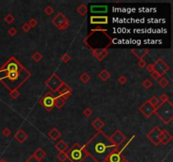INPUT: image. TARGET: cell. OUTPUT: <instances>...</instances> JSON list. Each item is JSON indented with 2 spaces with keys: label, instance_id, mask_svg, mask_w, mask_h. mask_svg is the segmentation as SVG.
Listing matches in <instances>:
<instances>
[{
  "label": "cell",
  "instance_id": "6da1fadb",
  "mask_svg": "<svg viewBox=\"0 0 173 162\" xmlns=\"http://www.w3.org/2000/svg\"><path fill=\"white\" fill-rule=\"evenodd\" d=\"M30 76V72L15 57L9 58L0 68V82L10 91L18 89Z\"/></svg>",
  "mask_w": 173,
  "mask_h": 162
},
{
  "label": "cell",
  "instance_id": "7a4b0ae2",
  "mask_svg": "<svg viewBox=\"0 0 173 162\" xmlns=\"http://www.w3.org/2000/svg\"><path fill=\"white\" fill-rule=\"evenodd\" d=\"M84 149L96 162H106L108 156L119 149L109 138V137L102 131H98L92 138L83 145Z\"/></svg>",
  "mask_w": 173,
  "mask_h": 162
},
{
  "label": "cell",
  "instance_id": "3957f363",
  "mask_svg": "<svg viewBox=\"0 0 173 162\" xmlns=\"http://www.w3.org/2000/svg\"><path fill=\"white\" fill-rule=\"evenodd\" d=\"M84 44L92 50L107 49L112 44V38L107 30L101 28L93 29L84 39Z\"/></svg>",
  "mask_w": 173,
  "mask_h": 162
},
{
  "label": "cell",
  "instance_id": "277c9868",
  "mask_svg": "<svg viewBox=\"0 0 173 162\" xmlns=\"http://www.w3.org/2000/svg\"><path fill=\"white\" fill-rule=\"evenodd\" d=\"M155 113L163 123L171 122L173 119V104L170 101L160 103L155 108Z\"/></svg>",
  "mask_w": 173,
  "mask_h": 162
},
{
  "label": "cell",
  "instance_id": "5b68a950",
  "mask_svg": "<svg viewBox=\"0 0 173 162\" xmlns=\"http://www.w3.org/2000/svg\"><path fill=\"white\" fill-rule=\"evenodd\" d=\"M68 160L71 162H82L88 157L83 146L79 144H73L66 150Z\"/></svg>",
  "mask_w": 173,
  "mask_h": 162
},
{
  "label": "cell",
  "instance_id": "8992f818",
  "mask_svg": "<svg viewBox=\"0 0 173 162\" xmlns=\"http://www.w3.org/2000/svg\"><path fill=\"white\" fill-rule=\"evenodd\" d=\"M63 84V81L59 78L58 74L55 73L50 75V77L45 81V85L48 89H50L52 90V92L53 93H57L58 89L60 88V86Z\"/></svg>",
  "mask_w": 173,
  "mask_h": 162
},
{
  "label": "cell",
  "instance_id": "52a82bcc",
  "mask_svg": "<svg viewBox=\"0 0 173 162\" xmlns=\"http://www.w3.org/2000/svg\"><path fill=\"white\" fill-rule=\"evenodd\" d=\"M52 24L59 30H65L69 26V19L63 13L59 12L52 19Z\"/></svg>",
  "mask_w": 173,
  "mask_h": 162
},
{
  "label": "cell",
  "instance_id": "ba28073f",
  "mask_svg": "<svg viewBox=\"0 0 173 162\" xmlns=\"http://www.w3.org/2000/svg\"><path fill=\"white\" fill-rule=\"evenodd\" d=\"M55 97L56 95H54V94H53L52 92H47L40 99L39 102L46 111L50 112L54 108Z\"/></svg>",
  "mask_w": 173,
  "mask_h": 162
},
{
  "label": "cell",
  "instance_id": "9c48e42d",
  "mask_svg": "<svg viewBox=\"0 0 173 162\" xmlns=\"http://www.w3.org/2000/svg\"><path fill=\"white\" fill-rule=\"evenodd\" d=\"M161 129L158 126L154 127L149 133H147L146 137L147 138L155 145V146H158L160 145V135L161 133Z\"/></svg>",
  "mask_w": 173,
  "mask_h": 162
},
{
  "label": "cell",
  "instance_id": "30bf717a",
  "mask_svg": "<svg viewBox=\"0 0 173 162\" xmlns=\"http://www.w3.org/2000/svg\"><path fill=\"white\" fill-rule=\"evenodd\" d=\"M154 69L155 70L160 74L161 76H163L166 72H168L171 69V67L163 60L162 58H158L154 63Z\"/></svg>",
  "mask_w": 173,
  "mask_h": 162
},
{
  "label": "cell",
  "instance_id": "8fae6325",
  "mask_svg": "<svg viewBox=\"0 0 173 162\" xmlns=\"http://www.w3.org/2000/svg\"><path fill=\"white\" fill-rule=\"evenodd\" d=\"M155 108L156 107H155L154 106H152L150 104V102H149V100H148L147 102H144L139 106V112L144 115L145 118H150L153 114H155Z\"/></svg>",
  "mask_w": 173,
  "mask_h": 162
},
{
  "label": "cell",
  "instance_id": "7c38bea8",
  "mask_svg": "<svg viewBox=\"0 0 173 162\" xmlns=\"http://www.w3.org/2000/svg\"><path fill=\"white\" fill-rule=\"evenodd\" d=\"M109 138L117 147H120V145H123L127 140V137L120 130H116L115 132L112 133V135L109 137Z\"/></svg>",
  "mask_w": 173,
  "mask_h": 162
},
{
  "label": "cell",
  "instance_id": "4fadbf2b",
  "mask_svg": "<svg viewBox=\"0 0 173 162\" xmlns=\"http://www.w3.org/2000/svg\"><path fill=\"white\" fill-rule=\"evenodd\" d=\"M57 94H58L57 95H59L62 98H63L64 100H66L72 95V89L67 83L63 82V84L60 86V88L58 89Z\"/></svg>",
  "mask_w": 173,
  "mask_h": 162
},
{
  "label": "cell",
  "instance_id": "5bb4252c",
  "mask_svg": "<svg viewBox=\"0 0 173 162\" xmlns=\"http://www.w3.org/2000/svg\"><path fill=\"white\" fill-rule=\"evenodd\" d=\"M123 151L122 149L120 150L118 149L115 152L112 153L106 159V162H123L126 160V158L123 155Z\"/></svg>",
  "mask_w": 173,
  "mask_h": 162
},
{
  "label": "cell",
  "instance_id": "9a60e30c",
  "mask_svg": "<svg viewBox=\"0 0 173 162\" xmlns=\"http://www.w3.org/2000/svg\"><path fill=\"white\" fill-rule=\"evenodd\" d=\"M90 23L93 25H106L108 23V17L106 15H92L90 17Z\"/></svg>",
  "mask_w": 173,
  "mask_h": 162
},
{
  "label": "cell",
  "instance_id": "2e32d148",
  "mask_svg": "<svg viewBox=\"0 0 173 162\" xmlns=\"http://www.w3.org/2000/svg\"><path fill=\"white\" fill-rule=\"evenodd\" d=\"M172 140V134L166 130H162L161 133L160 135V143L162 144L163 145H168L171 141Z\"/></svg>",
  "mask_w": 173,
  "mask_h": 162
},
{
  "label": "cell",
  "instance_id": "e0dca14e",
  "mask_svg": "<svg viewBox=\"0 0 173 162\" xmlns=\"http://www.w3.org/2000/svg\"><path fill=\"white\" fill-rule=\"evenodd\" d=\"M93 56L97 59L98 61H102L106 58L108 55V50L107 49H96L91 51Z\"/></svg>",
  "mask_w": 173,
  "mask_h": 162
},
{
  "label": "cell",
  "instance_id": "ac0fdd59",
  "mask_svg": "<svg viewBox=\"0 0 173 162\" xmlns=\"http://www.w3.org/2000/svg\"><path fill=\"white\" fill-rule=\"evenodd\" d=\"M132 53L137 58L143 59L149 52V50L148 48H133L131 50Z\"/></svg>",
  "mask_w": 173,
  "mask_h": 162
},
{
  "label": "cell",
  "instance_id": "d6986e66",
  "mask_svg": "<svg viewBox=\"0 0 173 162\" xmlns=\"http://www.w3.org/2000/svg\"><path fill=\"white\" fill-rule=\"evenodd\" d=\"M28 138V135L25 131H23L22 129L18 130L15 134V139L20 144H23L26 139Z\"/></svg>",
  "mask_w": 173,
  "mask_h": 162
},
{
  "label": "cell",
  "instance_id": "ffe728a7",
  "mask_svg": "<svg viewBox=\"0 0 173 162\" xmlns=\"http://www.w3.org/2000/svg\"><path fill=\"white\" fill-rule=\"evenodd\" d=\"M107 6L106 5H91L90 6V12L91 14H101L107 12Z\"/></svg>",
  "mask_w": 173,
  "mask_h": 162
},
{
  "label": "cell",
  "instance_id": "44dd1931",
  "mask_svg": "<svg viewBox=\"0 0 173 162\" xmlns=\"http://www.w3.org/2000/svg\"><path fill=\"white\" fill-rule=\"evenodd\" d=\"M46 153L45 150H43L42 148H37V149L33 152V154H32L31 156H33V157H34L36 160H37V161H42V160L46 157Z\"/></svg>",
  "mask_w": 173,
  "mask_h": 162
},
{
  "label": "cell",
  "instance_id": "7402d4cb",
  "mask_svg": "<svg viewBox=\"0 0 173 162\" xmlns=\"http://www.w3.org/2000/svg\"><path fill=\"white\" fill-rule=\"evenodd\" d=\"M105 126V122L100 119V118H96L92 122H91V127L95 128L97 131H101V129Z\"/></svg>",
  "mask_w": 173,
  "mask_h": 162
},
{
  "label": "cell",
  "instance_id": "603a6c76",
  "mask_svg": "<svg viewBox=\"0 0 173 162\" xmlns=\"http://www.w3.org/2000/svg\"><path fill=\"white\" fill-rule=\"evenodd\" d=\"M61 135H62L61 132L58 129L55 128H53V129H51L49 131V133H48V137L52 140H57V139H58L61 137Z\"/></svg>",
  "mask_w": 173,
  "mask_h": 162
},
{
  "label": "cell",
  "instance_id": "cb8c5ba5",
  "mask_svg": "<svg viewBox=\"0 0 173 162\" xmlns=\"http://www.w3.org/2000/svg\"><path fill=\"white\" fill-rule=\"evenodd\" d=\"M55 148L59 152H66V150L68 149L69 146L63 140H60L55 145Z\"/></svg>",
  "mask_w": 173,
  "mask_h": 162
},
{
  "label": "cell",
  "instance_id": "d4e9b609",
  "mask_svg": "<svg viewBox=\"0 0 173 162\" xmlns=\"http://www.w3.org/2000/svg\"><path fill=\"white\" fill-rule=\"evenodd\" d=\"M111 77V74L110 73L106 70V69H102L101 72L98 74V78L101 79V81H104V82H106V80H108V79Z\"/></svg>",
  "mask_w": 173,
  "mask_h": 162
},
{
  "label": "cell",
  "instance_id": "484cf974",
  "mask_svg": "<svg viewBox=\"0 0 173 162\" xmlns=\"http://www.w3.org/2000/svg\"><path fill=\"white\" fill-rule=\"evenodd\" d=\"M64 105H65V100L59 95H56L55 102H54V107L61 109L62 107H63Z\"/></svg>",
  "mask_w": 173,
  "mask_h": 162
},
{
  "label": "cell",
  "instance_id": "4316f807",
  "mask_svg": "<svg viewBox=\"0 0 173 162\" xmlns=\"http://www.w3.org/2000/svg\"><path fill=\"white\" fill-rule=\"evenodd\" d=\"M77 12L81 16H85L87 15V12H88V7L85 3H81L77 8Z\"/></svg>",
  "mask_w": 173,
  "mask_h": 162
},
{
  "label": "cell",
  "instance_id": "83f0119b",
  "mask_svg": "<svg viewBox=\"0 0 173 162\" xmlns=\"http://www.w3.org/2000/svg\"><path fill=\"white\" fill-rule=\"evenodd\" d=\"M158 84L161 88H166V86L169 85L170 82H169V80L166 78H165V77L162 76V77H160L158 79Z\"/></svg>",
  "mask_w": 173,
  "mask_h": 162
},
{
  "label": "cell",
  "instance_id": "f1b7e54d",
  "mask_svg": "<svg viewBox=\"0 0 173 162\" xmlns=\"http://www.w3.org/2000/svg\"><path fill=\"white\" fill-rule=\"evenodd\" d=\"M42 54L39 52V51H36L33 55H32V59L34 60V62L36 63H39L42 60Z\"/></svg>",
  "mask_w": 173,
  "mask_h": 162
},
{
  "label": "cell",
  "instance_id": "f546056e",
  "mask_svg": "<svg viewBox=\"0 0 173 162\" xmlns=\"http://www.w3.org/2000/svg\"><path fill=\"white\" fill-rule=\"evenodd\" d=\"M57 159L60 162H64L68 160V155L66 152H58L57 155Z\"/></svg>",
  "mask_w": 173,
  "mask_h": 162
},
{
  "label": "cell",
  "instance_id": "4dcf8cb0",
  "mask_svg": "<svg viewBox=\"0 0 173 162\" xmlns=\"http://www.w3.org/2000/svg\"><path fill=\"white\" fill-rule=\"evenodd\" d=\"M79 79H80V81H81L82 83L87 84V83L90 80V74H88V73L85 72V73H83V74L79 76Z\"/></svg>",
  "mask_w": 173,
  "mask_h": 162
},
{
  "label": "cell",
  "instance_id": "1f68e13d",
  "mask_svg": "<svg viewBox=\"0 0 173 162\" xmlns=\"http://www.w3.org/2000/svg\"><path fill=\"white\" fill-rule=\"evenodd\" d=\"M142 85H143V87L144 89H149V88H151V86L153 85V82L149 79H144V81H143Z\"/></svg>",
  "mask_w": 173,
  "mask_h": 162
},
{
  "label": "cell",
  "instance_id": "d6a6232c",
  "mask_svg": "<svg viewBox=\"0 0 173 162\" xmlns=\"http://www.w3.org/2000/svg\"><path fill=\"white\" fill-rule=\"evenodd\" d=\"M149 102H150V104H151L152 106H154L155 107H157L160 104V102L159 98L158 97H156V96H153V97H151V98L149 100Z\"/></svg>",
  "mask_w": 173,
  "mask_h": 162
},
{
  "label": "cell",
  "instance_id": "836d02e7",
  "mask_svg": "<svg viewBox=\"0 0 173 162\" xmlns=\"http://www.w3.org/2000/svg\"><path fill=\"white\" fill-rule=\"evenodd\" d=\"M4 20H5L8 24H12V23H14V21L15 20V18L13 15L8 14V15L4 17Z\"/></svg>",
  "mask_w": 173,
  "mask_h": 162
},
{
  "label": "cell",
  "instance_id": "e575fe53",
  "mask_svg": "<svg viewBox=\"0 0 173 162\" xmlns=\"http://www.w3.org/2000/svg\"><path fill=\"white\" fill-rule=\"evenodd\" d=\"M44 13L46 15H52L54 13V9L52 6L48 5L44 9Z\"/></svg>",
  "mask_w": 173,
  "mask_h": 162
},
{
  "label": "cell",
  "instance_id": "d590c367",
  "mask_svg": "<svg viewBox=\"0 0 173 162\" xmlns=\"http://www.w3.org/2000/svg\"><path fill=\"white\" fill-rule=\"evenodd\" d=\"M27 23H28V25H29L30 28H35L37 26L38 21H37V19L36 18H31L29 20V22H27Z\"/></svg>",
  "mask_w": 173,
  "mask_h": 162
},
{
  "label": "cell",
  "instance_id": "8d00e7d4",
  "mask_svg": "<svg viewBox=\"0 0 173 162\" xmlns=\"http://www.w3.org/2000/svg\"><path fill=\"white\" fill-rule=\"evenodd\" d=\"M20 91L18 90V89H14V90H11L10 91V93H9V95H10V97L12 98V99H17L19 96H20Z\"/></svg>",
  "mask_w": 173,
  "mask_h": 162
},
{
  "label": "cell",
  "instance_id": "74e56055",
  "mask_svg": "<svg viewBox=\"0 0 173 162\" xmlns=\"http://www.w3.org/2000/svg\"><path fill=\"white\" fill-rule=\"evenodd\" d=\"M71 60V57L69 55V54H63L62 57H61V61L63 63H69V61Z\"/></svg>",
  "mask_w": 173,
  "mask_h": 162
},
{
  "label": "cell",
  "instance_id": "f35d334b",
  "mask_svg": "<svg viewBox=\"0 0 173 162\" xmlns=\"http://www.w3.org/2000/svg\"><path fill=\"white\" fill-rule=\"evenodd\" d=\"M92 113H93V111H92L90 108H89V107H87V108H85V109L83 111V115H84L85 117H86V118H90V117L92 115Z\"/></svg>",
  "mask_w": 173,
  "mask_h": 162
},
{
  "label": "cell",
  "instance_id": "ab89813d",
  "mask_svg": "<svg viewBox=\"0 0 173 162\" xmlns=\"http://www.w3.org/2000/svg\"><path fill=\"white\" fill-rule=\"evenodd\" d=\"M117 81H118V83L121 84V85H125V84L127 83V81H128V79H127L124 75H121V76L117 79Z\"/></svg>",
  "mask_w": 173,
  "mask_h": 162
},
{
  "label": "cell",
  "instance_id": "60d3db41",
  "mask_svg": "<svg viewBox=\"0 0 173 162\" xmlns=\"http://www.w3.org/2000/svg\"><path fill=\"white\" fill-rule=\"evenodd\" d=\"M159 100H160V103L165 102H167V101H170V100H169V95H166V94H162V95L160 96Z\"/></svg>",
  "mask_w": 173,
  "mask_h": 162
},
{
  "label": "cell",
  "instance_id": "b9f144b4",
  "mask_svg": "<svg viewBox=\"0 0 173 162\" xmlns=\"http://www.w3.org/2000/svg\"><path fill=\"white\" fill-rule=\"evenodd\" d=\"M17 33H18V30H17V29L15 27H11V28H9V30H8V34L10 36H15L17 35Z\"/></svg>",
  "mask_w": 173,
  "mask_h": 162
},
{
  "label": "cell",
  "instance_id": "7bdbcfd3",
  "mask_svg": "<svg viewBox=\"0 0 173 162\" xmlns=\"http://www.w3.org/2000/svg\"><path fill=\"white\" fill-rule=\"evenodd\" d=\"M150 77L153 79H155V80H158L160 78V77H162L160 74H159V73H157L155 70H154L152 73H150Z\"/></svg>",
  "mask_w": 173,
  "mask_h": 162
},
{
  "label": "cell",
  "instance_id": "ee69618b",
  "mask_svg": "<svg viewBox=\"0 0 173 162\" xmlns=\"http://www.w3.org/2000/svg\"><path fill=\"white\" fill-rule=\"evenodd\" d=\"M137 65H138V67L140 68V69H144V68L146 67L147 63H146V62L144 61V59H139V62L137 63Z\"/></svg>",
  "mask_w": 173,
  "mask_h": 162
},
{
  "label": "cell",
  "instance_id": "f6af8a7d",
  "mask_svg": "<svg viewBox=\"0 0 173 162\" xmlns=\"http://www.w3.org/2000/svg\"><path fill=\"white\" fill-rule=\"evenodd\" d=\"M2 133H3V135L4 137H9V136L11 134V130H10L8 127H5V128L3 129Z\"/></svg>",
  "mask_w": 173,
  "mask_h": 162
},
{
  "label": "cell",
  "instance_id": "bcb514c9",
  "mask_svg": "<svg viewBox=\"0 0 173 162\" xmlns=\"http://www.w3.org/2000/svg\"><path fill=\"white\" fill-rule=\"evenodd\" d=\"M21 29H22V30H23L24 32H28L31 29V28L30 27V26L28 25V23H25V24L22 26Z\"/></svg>",
  "mask_w": 173,
  "mask_h": 162
},
{
  "label": "cell",
  "instance_id": "7dc6e473",
  "mask_svg": "<svg viewBox=\"0 0 173 162\" xmlns=\"http://www.w3.org/2000/svg\"><path fill=\"white\" fill-rule=\"evenodd\" d=\"M146 69L149 72V73H152L154 70H155V69H154V65H153V63H149V64H147L146 65Z\"/></svg>",
  "mask_w": 173,
  "mask_h": 162
},
{
  "label": "cell",
  "instance_id": "c3c4849f",
  "mask_svg": "<svg viewBox=\"0 0 173 162\" xmlns=\"http://www.w3.org/2000/svg\"><path fill=\"white\" fill-rule=\"evenodd\" d=\"M25 162H42V161H37V160H36L33 156H30V158H28L26 161Z\"/></svg>",
  "mask_w": 173,
  "mask_h": 162
},
{
  "label": "cell",
  "instance_id": "681fc988",
  "mask_svg": "<svg viewBox=\"0 0 173 162\" xmlns=\"http://www.w3.org/2000/svg\"><path fill=\"white\" fill-rule=\"evenodd\" d=\"M0 162H8V161H5V160H3V159H2V160H0Z\"/></svg>",
  "mask_w": 173,
  "mask_h": 162
},
{
  "label": "cell",
  "instance_id": "f907efd6",
  "mask_svg": "<svg viewBox=\"0 0 173 162\" xmlns=\"http://www.w3.org/2000/svg\"><path fill=\"white\" fill-rule=\"evenodd\" d=\"M123 162H130V161H128V160H125V161H124Z\"/></svg>",
  "mask_w": 173,
  "mask_h": 162
},
{
  "label": "cell",
  "instance_id": "816d5d0a",
  "mask_svg": "<svg viewBox=\"0 0 173 162\" xmlns=\"http://www.w3.org/2000/svg\"><path fill=\"white\" fill-rule=\"evenodd\" d=\"M162 162H165V161H162Z\"/></svg>",
  "mask_w": 173,
  "mask_h": 162
}]
</instances>
